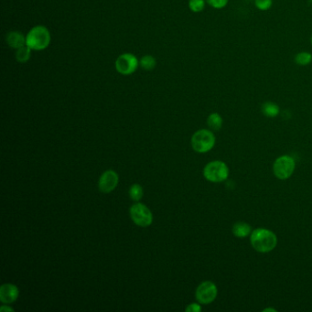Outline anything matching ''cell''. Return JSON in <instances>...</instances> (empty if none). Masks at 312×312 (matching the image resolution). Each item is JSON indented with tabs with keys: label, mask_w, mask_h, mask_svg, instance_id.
Returning a JSON list of instances; mask_svg holds the SVG:
<instances>
[{
	"label": "cell",
	"mask_w": 312,
	"mask_h": 312,
	"mask_svg": "<svg viewBox=\"0 0 312 312\" xmlns=\"http://www.w3.org/2000/svg\"><path fill=\"white\" fill-rule=\"evenodd\" d=\"M206 3L215 9H223L228 5L229 0H205Z\"/></svg>",
	"instance_id": "obj_21"
},
{
	"label": "cell",
	"mask_w": 312,
	"mask_h": 312,
	"mask_svg": "<svg viewBox=\"0 0 312 312\" xmlns=\"http://www.w3.org/2000/svg\"><path fill=\"white\" fill-rule=\"evenodd\" d=\"M205 179L213 183L223 182L228 179L229 168L225 162L215 160L208 163L203 170Z\"/></svg>",
	"instance_id": "obj_3"
},
{
	"label": "cell",
	"mask_w": 312,
	"mask_h": 312,
	"mask_svg": "<svg viewBox=\"0 0 312 312\" xmlns=\"http://www.w3.org/2000/svg\"><path fill=\"white\" fill-rule=\"evenodd\" d=\"M118 184V175L113 170H107L99 179V190L104 193L113 192Z\"/></svg>",
	"instance_id": "obj_9"
},
{
	"label": "cell",
	"mask_w": 312,
	"mask_h": 312,
	"mask_svg": "<svg viewBox=\"0 0 312 312\" xmlns=\"http://www.w3.org/2000/svg\"><path fill=\"white\" fill-rule=\"evenodd\" d=\"M215 144V137L212 131L207 129H200L192 138L193 148L198 153L210 151Z\"/></svg>",
	"instance_id": "obj_4"
},
{
	"label": "cell",
	"mask_w": 312,
	"mask_h": 312,
	"mask_svg": "<svg viewBox=\"0 0 312 312\" xmlns=\"http://www.w3.org/2000/svg\"><path fill=\"white\" fill-rule=\"evenodd\" d=\"M140 65L145 71H151L153 69H155V67L157 65V61L151 55H146L141 58V60H140Z\"/></svg>",
	"instance_id": "obj_17"
},
{
	"label": "cell",
	"mask_w": 312,
	"mask_h": 312,
	"mask_svg": "<svg viewBox=\"0 0 312 312\" xmlns=\"http://www.w3.org/2000/svg\"><path fill=\"white\" fill-rule=\"evenodd\" d=\"M51 33L44 26L32 28L26 36V45L34 51H42L51 43Z\"/></svg>",
	"instance_id": "obj_2"
},
{
	"label": "cell",
	"mask_w": 312,
	"mask_h": 312,
	"mask_svg": "<svg viewBox=\"0 0 312 312\" xmlns=\"http://www.w3.org/2000/svg\"><path fill=\"white\" fill-rule=\"evenodd\" d=\"M19 288L13 284H4L0 287V300L5 304H10L19 297Z\"/></svg>",
	"instance_id": "obj_10"
},
{
	"label": "cell",
	"mask_w": 312,
	"mask_h": 312,
	"mask_svg": "<svg viewBox=\"0 0 312 312\" xmlns=\"http://www.w3.org/2000/svg\"><path fill=\"white\" fill-rule=\"evenodd\" d=\"M245 1H252V0H245Z\"/></svg>",
	"instance_id": "obj_26"
},
{
	"label": "cell",
	"mask_w": 312,
	"mask_h": 312,
	"mask_svg": "<svg viewBox=\"0 0 312 312\" xmlns=\"http://www.w3.org/2000/svg\"><path fill=\"white\" fill-rule=\"evenodd\" d=\"M0 311L2 312H13L14 310L12 308H9V307H7V306H3V307H1V309H0Z\"/></svg>",
	"instance_id": "obj_23"
},
{
	"label": "cell",
	"mask_w": 312,
	"mask_h": 312,
	"mask_svg": "<svg viewBox=\"0 0 312 312\" xmlns=\"http://www.w3.org/2000/svg\"><path fill=\"white\" fill-rule=\"evenodd\" d=\"M139 64L140 61L135 55L124 54L120 55L115 60V69L120 74L130 75L137 71Z\"/></svg>",
	"instance_id": "obj_8"
},
{
	"label": "cell",
	"mask_w": 312,
	"mask_h": 312,
	"mask_svg": "<svg viewBox=\"0 0 312 312\" xmlns=\"http://www.w3.org/2000/svg\"><path fill=\"white\" fill-rule=\"evenodd\" d=\"M254 3L260 11H266L273 6V0H254Z\"/></svg>",
	"instance_id": "obj_20"
},
{
	"label": "cell",
	"mask_w": 312,
	"mask_h": 312,
	"mask_svg": "<svg viewBox=\"0 0 312 312\" xmlns=\"http://www.w3.org/2000/svg\"><path fill=\"white\" fill-rule=\"evenodd\" d=\"M205 0H189V8L194 12H201L205 7Z\"/></svg>",
	"instance_id": "obj_18"
},
{
	"label": "cell",
	"mask_w": 312,
	"mask_h": 312,
	"mask_svg": "<svg viewBox=\"0 0 312 312\" xmlns=\"http://www.w3.org/2000/svg\"><path fill=\"white\" fill-rule=\"evenodd\" d=\"M263 312H277V310H275V309H270V308H268V309H265Z\"/></svg>",
	"instance_id": "obj_24"
},
{
	"label": "cell",
	"mask_w": 312,
	"mask_h": 312,
	"mask_svg": "<svg viewBox=\"0 0 312 312\" xmlns=\"http://www.w3.org/2000/svg\"><path fill=\"white\" fill-rule=\"evenodd\" d=\"M250 243L253 248L257 252H271L278 245V237L275 232L268 229L257 228L251 233Z\"/></svg>",
	"instance_id": "obj_1"
},
{
	"label": "cell",
	"mask_w": 312,
	"mask_h": 312,
	"mask_svg": "<svg viewBox=\"0 0 312 312\" xmlns=\"http://www.w3.org/2000/svg\"><path fill=\"white\" fill-rule=\"evenodd\" d=\"M186 312H199L201 311V307L197 303H193L186 308Z\"/></svg>",
	"instance_id": "obj_22"
},
{
	"label": "cell",
	"mask_w": 312,
	"mask_h": 312,
	"mask_svg": "<svg viewBox=\"0 0 312 312\" xmlns=\"http://www.w3.org/2000/svg\"><path fill=\"white\" fill-rule=\"evenodd\" d=\"M232 231L234 236L239 237V238H244V237H246L252 233V227L250 225L244 223V222H238V223H235L233 225Z\"/></svg>",
	"instance_id": "obj_12"
},
{
	"label": "cell",
	"mask_w": 312,
	"mask_h": 312,
	"mask_svg": "<svg viewBox=\"0 0 312 312\" xmlns=\"http://www.w3.org/2000/svg\"><path fill=\"white\" fill-rule=\"evenodd\" d=\"M296 168V162L292 157L284 155L278 158L273 165V172L279 179H288L292 176Z\"/></svg>",
	"instance_id": "obj_5"
},
{
	"label": "cell",
	"mask_w": 312,
	"mask_h": 312,
	"mask_svg": "<svg viewBox=\"0 0 312 312\" xmlns=\"http://www.w3.org/2000/svg\"><path fill=\"white\" fill-rule=\"evenodd\" d=\"M130 216L137 226L146 227L152 224V213L142 203H136L130 208Z\"/></svg>",
	"instance_id": "obj_6"
},
{
	"label": "cell",
	"mask_w": 312,
	"mask_h": 312,
	"mask_svg": "<svg viewBox=\"0 0 312 312\" xmlns=\"http://www.w3.org/2000/svg\"><path fill=\"white\" fill-rule=\"evenodd\" d=\"M261 110H262V113H264L265 116L270 117V118L277 117L279 115V113H280V108L274 102H265L262 105Z\"/></svg>",
	"instance_id": "obj_13"
},
{
	"label": "cell",
	"mask_w": 312,
	"mask_h": 312,
	"mask_svg": "<svg viewBox=\"0 0 312 312\" xmlns=\"http://www.w3.org/2000/svg\"><path fill=\"white\" fill-rule=\"evenodd\" d=\"M311 42H312V38H311Z\"/></svg>",
	"instance_id": "obj_25"
},
{
	"label": "cell",
	"mask_w": 312,
	"mask_h": 312,
	"mask_svg": "<svg viewBox=\"0 0 312 312\" xmlns=\"http://www.w3.org/2000/svg\"><path fill=\"white\" fill-rule=\"evenodd\" d=\"M31 55V49L29 47L25 45V46L21 47L20 49L17 50L16 53V59L21 63H25L28 60H29Z\"/></svg>",
	"instance_id": "obj_16"
},
{
	"label": "cell",
	"mask_w": 312,
	"mask_h": 312,
	"mask_svg": "<svg viewBox=\"0 0 312 312\" xmlns=\"http://www.w3.org/2000/svg\"><path fill=\"white\" fill-rule=\"evenodd\" d=\"M129 196L134 200H140L143 197V189L139 184H134L129 189Z\"/></svg>",
	"instance_id": "obj_19"
},
{
	"label": "cell",
	"mask_w": 312,
	"mask_h": 312,
	"mask_svg": "<svg viewBox=\"0 0 312 312\" xmlns=\"http://www.w3.org/2000/svg\"><path fill=\"white\" fill-rule=\"evenodd\" d=\"M7 43L8 46L13 49H20L26 45V37L19 31H10L7 35Z\"/></svg>",
	"instance_id": "obj_11"
},
{
	"label": "cell",
	"mask_w": 312,
	"mask_h": 312,
	"mask_svg": "<svg viewBox=\"0 0 312 312\" xmlns=\"http://www.w3.org/2000/svg\"><path fill=\"white\" fill-rule=\"evenodd\" d=\"M224 120L218 113H212L207 118V125L214 131H218L223 126Z\"/></svg>",
	"instance_id": "obj_14"
},
{
	"label": "cell",
	"mask_w": 312,
	"mask_h": 312,
	"mask_svg": "<svg viewBox=\"0 0 312 312\" xmlns=\"http://www.w3.org/2000/svg\"><path fill=\"white\" fill-rule=\"evenodd\" d=\"M218 294L217 286L212 281H204L196 289V299L200 304H210L216 299Z\"/></svg>",
	"instance_id": "obj_7"
},
{
	"label": "cell",
	"mask_w": 312,
	"mask_h": 312,
	"mask_svg": "<svg viewBox=\"0 0 312 312\" xmlns=\"http://www.w3.org/2000/svg\"><path fill=\"white\" fill-rule=\"evenodd\" d=\"M294 61L299 66H307L312 61V54L309 52H300L294 57Z\"/></svg>",
	"instance_id": "obj_15"
}]
</instances>
